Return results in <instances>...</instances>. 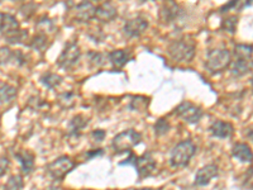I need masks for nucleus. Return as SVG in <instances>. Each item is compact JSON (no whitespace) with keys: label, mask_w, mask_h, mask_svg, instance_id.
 <instances>
[{"label":"nucleus","mask_w":253,"mask_h":190,"mask_svg":"<svg viewBox=\"0 0 253 190\" xmlns=\"http://www.w3.org/2000/svg\"><path fill=\"white\" fill-rule=\"evenodd\" d=\"M195 44L186 38L173 41L167 47L169 56L176 62H190L195 56Z\"/></svg>","instance_id":"obj_1"},{"label":"nucleus","mask_w":253,"mask_h":190,"mask_svg":"<svg viewBox=\"0 0 253 190\" xmlns=\"http://www.w3.org/2000/svg\"><path fill=\"white\" fill-rule=\"evenodd\" d=\"M196 147L190 140H185L176 144L171 151L170 164L175 169H181L189 165L190 160L195 155Z\"/></svg>","instance_id":"obj_2"},{"label":"nucleus","mask_w":253,"mask_h":190,"mask_svg":"<svg viewBox=\"0 0 253 190\" xmlns=\"http://www.w3.org/2000/svg\"><path fill=\"white\" fill-rule=\"evenodd\" d=\"M121 166L123 165H133L138 173L139 179H144L150 176L156 170V161L150 152L143 153L142 156H135L133 152H129V156L119 162Z\"/></svg>","instance_id":"obj_3"},{"label":"nucleus","mask_w":253,"mask_h":190,"mask_svg":"<svg viewBox=\"0 0 253 190\" xmlns=\"http://www.w3.org/2000/svg\"><path fill=\"white\" fill-rule=\"evenodd\" d=\"M232 60L230 52L225 48H215L210 49L207 55V62H205V69L211 74H218V72L224 71L228 69Z\"/></svg>","instance_id":"obj_4"},{"label":"nucleus","mask_w":253,"mask_h":190,"mask_svg":"<svg viewBox=\"0 0 253 190\" xmlns=\"http://www.w3.org/2000/svg\"><path fill=\"white\" fill-rule=\"evenodd\" d=\"M142 135L135 130H126L117 135L112 141V147L114 152L123 153L130 152L133 147L141 143Z\"/></svg>","instance_id":"obj_5"},{"label":"nucleus","mask_w":253,"mask_h":190,"mask_svg":"<svg viewBox=\"0 0 253 190\" xmlns=\"http://www.w3.org/2000/svg\"><path fill=\"white\" fill-rule=\"evenodd\" d=\"M76 166L75 161L69 156H61L47 165V173L53 180H61Z\"/></svg>","instance_id":"obj_6"},{"label":"nucleus","mask_w":253,"mask_h":190,"mask_svg":"<svg viewBox=\"0 0 253 190\" xmlns=\"http://www.w3.org/2000/svg\"><path fill=\"white\" fill-rule=\"evenodd\" d=\"M175 114L177 117L185 121L186 123L195 124L198 123L203 117V110L202 108L195 105V104L190 103V101H182L175 108Z\"/></svg>","instance_id":"obj_7"},{"label":"nucleus","mask_w":253,"mask_h":190,"mask_svg":"<svg viewBox=\"0 0 253 190\" xmlns=\"http://www.w3.org/2000/svg\"><path fill=\"white\" fill-rule=\"evenodd\" d=\"M81 56L80 47L75 42H70L61 52V55L57 58V65L63 70H70L78 63Z\"/></svg>","instance_id":"obj_8"},{"label":"nucleus","mask_w":253,"mask_h":190,"mask_svg":"<svg viewBox=\"0 0 253 190\" xmlns=\"http://www.w3.org/2000/svg\"><path fill=\"white\" fill-rule=\"evenodd\" d=\"M147 28H148V20L142 17H135L126 20L123 27V31L126 37L134 38L143 35Z\"/></svg>","instance_id":"obj_9"},{"label":"nucleus","mask_w":253,"mask_h":190,"mask_svg":"<svg viewBox=\"0 0 253 190\" xmlns=\"http://www.w3.org/2000/svg\"><path fill=\"white\" fill-rule=\"evenodd\" d=\"M95 12H96V6L89 1H84L74 6V17L80 23H86L95 18Z\"/></svg>","instance_id":"obj_10"},{"label":"nucleus","mask_w":253,"mask_h":190,"mask_svg":"<svg viewBox=\"0 0 253 190\" xmlns=\"http://www.w3.org/2000/svg\"><path fill=\"white\" fill-rule=\"evenodd\" d=\"M181 14V8L175 1H165L160 9V19L164 23H172Z\"/></svg>","instance_id":"obj_11"},{"label":"nucleus","mask_w":253,"mask_h":190,"mask_svg":"<svg viewBox=\"0 0 253 190\" xmlns=\"http://www.w3.org/2000/svg\"><path fill=\"white\" fill-rule=\"evenodd\" d=\"M219 169L215 164H210L207 165V166L202 167L200 170H198L195 175V185H199V187H205V185L209 184L214 178L218 176Z\"/></svg>","instance_id":"obj_12"},{"label":"nucleus","mask_w":253,"mask_h":190,"mask_svg":"<svg viewBox=\"0 0 253 190\" xmlns=\"http://www.w3.org/2000/svg\"><path fill=\"white\" fill-rule=\"evenodd\" d=\"M209 131L211 136L216 137V139H229L234 133V127L233 124L225 121H214L211 126L209 127Z\"/></svg>","instance_id":"obj_13"},{"label":"nucleus","mask_w":253,"mask_h":190,"mask_svg":"<svg viewBox=\"0 0 253 190\" xmlns=\"http://www.w3.org/2000/svg\"><path fill=\"white\" fill-rule=\"evenodd\" d=\"M14 157L19 161L20 170H22V173H23L24 175H29V174H32V171L35 170V153H32L31 151L22 150L15 152Z\"/></svg>","instance_id":"obj_14"},{"label":"nucleus","mask_w":253,"mask_h":190,"mask_svg":"<svg viewBox=\"0 0 253 190\" xmlns=\"http://www.w3.org/2000/svg\"><path fill=\"white\" fill-rule=\"evenodd\" d=\"M18 29H20L19 22L14 15L9 14V13H0V33L4 35V37L12 35Z\"/></svg>","instance_id":"obj_15"},{"label":"nucleus","mask_w":253,"mask_h":190,"mask_svg":"<svg viewBox=\"0 0 253 190\" xmlns=\"http://www.w3.org/2000/svg\"><path fill=\"white\" fill-rule=\"evenodd\" d=\"M232 156L236 160L245 162V164H251L253 161L252 148L247 143H243V142H238V143L232 147Z\"/></svg>","instance_id":"obj_16"},{"label":"nucleus","mask_w":253,"mask_h":190,"mask_svg":"<svg viewBox=\"0 0 253 190\" xmlns=\"http://www.w3.org/2000/svg\"><path fill=\"white\" fill-rule=\"evenodd\" d=\"M118 12L117 8L112 3H103L99 6H96V12H95V18L101 22V23H108L110 20L117 17Z\"/></svg>","instance_id":"obj_17"},{"label":"nucleus","mask_w":253,"mask_h":190,"mask_svg":"<svg viewBox=\"0 0 253 190\" xmlns=\"http://www.w3.org/2000/svg\"><path fill=\"white\" fill-rule=\"evenodd\" d=\"M253 69L252 60H236L232 66V74L236 78H242Z\"/></svg>","instance_id":"obj_18"},{"label":"nucleus","mask_w":253,"mask_h":190,"mask_svg":"<svg viewBox=\"0 0 253 190\" xmlns=\"http://www.w3.org/2000/svg\"><path fill=\"white\" fill-rule=\"evenodd\" d=\"M108 58L115 69H122L129 60V55L124 49H115V51L110 52L108 55Z\"/></svg>","instance_id":"obj_19"},{"label":"nucleus","mask_w":253,"mask_h":190,"mask_svg":"<svg viewBox=\"0 0 253 190\" xmlns=\"http://www.w3.org/2000/svg\"><path fill=\"white\" fill-rule=\"evenodd\" d=\"M17 96V89L9 84L0 85V104H5L12 101Z\"/></svg>","instance_id":"obj_20"},{"label":"nucleus","mask_w":253,"mask_h":190,"mask_svg":"<svg viewBox=\"0 0 253 190\" xmlns=\"http://www.w3.org/2000/svg\"><path fill=\"white\" fill-rule=\"evenodd\" d=\"M234 55L237 60H252L253 46L252 45L239 44L234 46Z\"/></svg>","instance_id":"obj_21"},{"label":"nucleus","mask_w":253,"mask_h":190,"mask_svg":"<svg viewBox=\"0 0 253 190\" xmlns=\"http://www.w3.org/2000/svg\"><path fill=\"white\" fill-rule=\"evenodd\" d=\"M40 81L47 89H53L62 81V76H60L58 74H53V72H46L41 76Z\"/></svg>","instance_id":"obj_22"},{"label":"nucleus","mask_w":253,"mask_h":190,"mask_svg":"<svg viewBox=\"0 0 253 190\" xmlns=\"http://www.w3.org/2000/svg\"><path fill=\"white\" fill-rule=\"evenodd\" d=\"M87 122L89 119L86 117H84V115H76L74 118L71 119L70 122V135H75V133L80 132L83 128L87 126Z\"/></svg>","instance_id":"obj_23"},{"label":"nucleus","mask_w":253,"mask_h":190,"mask_svg":"<svg viewBox=\"0 0 253 190\" xmlns=\"http://www.w3.org/2000/svg\"><path fill=\"white\" fill-rule=\"evenodd\" d=\"M29 35L28 31H24V29H18L17 32L12 33V35L5 36V40L8 41L10 45H19L24 44L27 40H28Z\"/></svg>","instance_id":"obj_24"},{"label":"nucleus","mask_w":253,"mask_h":190,"mask_svg":"<svg viewBox=\"0 0 253 190\" xmlns=\"http://www.w3.org/2000/svg\"><path fill=\"white\" fill-rule=\"evenodd\" d=\"M15 61V51L9 48L8 46H0V66L8 65Z\"/></svg>","instance_id":"obj_25"},{"label":"nucleus","mask_w":253,"mask_h":190,"mask_svg":"<svg viewBox=\"0 0 253 190\" xmlns=\"http://www.w3.org/2000/svg\"><path fill=\"white\" fill-rule=\"evenodd\" d=\"M87 60H89V63L91 67H101L105 65L107 56L103 55L101 52L90 51L89 53H87Z\"/></svg>","instance_id":"obj_26"},{"label":"nucleus","mask_w":253,"mask_h":190,"mask_svg":"<svg viewBox=\"0 0 253 190\" xmlns=\"http://www.w3.org/2000/svg\"><path fill=\"white\" fill-rule=\"evenodd\" d=\"M24 187L23 176L22 175H12L8 179L6 184L4 185V190H22Z\"/></svg>","instance_id":"obj_27"},{"label":"nucleus","mask_w":253,"mask_h":190,"mask_svg":"<svg viewBox=\"0 0 253 190\" xmlns=\"http://www.w3.org/2000/svg\"><path fill=\"white\" fill-rule=\"evenodd\" d=\"M47 36L43 35V33H38L33 37V40L31 41V44H29V47L36 51H42L47 47Z\"/></svg>","instance_id":"obj_28"},{"label":"nucleus","mask_w":253,"mask_h":190,"mask_svg":"<svg viewBox=\"0 0 253 190\" xmlns=\"http://www.w3.org/2000/svg\"><path fill=\"white\" fill-rule=\"evenodd\" d=\"M75 98L76 95L72 92L62 93V94L58 95V103L63 108H71L75 105Z\"/></svg>","instance_id":"obj_29"},{"label":"nucleus","mask_w":253,"mask_h":190,"mask_svg":"<svg viewBox=\"0 0 253 190\" xmlns=\"http://www.w3.org/2000/svg\"><path fill=\"white\" fill-rule=\"evenodd\" d=\"M237 24H238V17L237 15H229L221 22V29L233 35V33H236Z\"/></svg>","instance_id":"obj_30"},{"label":"nucleus","mask_w":253,"mask_h":190,"mask_svg":"<svg viewBox=\"0 0 253 190\" xmlns=\"http://www.w3.org/2000/svg\"><path fill=\"white\" fill-rule=\"evenodd\" d=\"M37 28L40 29V33H43V35H46V32L53 31V29H55V24H53V20L49 19L47 15H44V17H42L38 19Z\"/></svg>","instance_id":"obj_31"},{"label":"nucleus","mask_w":253,"mask_h":190,"mask_svg":"<svg viewBox=\"0 0 253 190\" xmlns=\"http://www.w3.org/2000/svg\"><path fill=\"white\" fill-rule=\"evenodd\" d=\"M155 133L156 136H164L170 131V123L166 118H160L155 123Z\"/></svg>","instance_id":"obj_32"},{"label":"nucleus","mask_w":253,"mask_h":190,"mask_svg":"<svg viewBox=\"0 0 253 190\" xmlns=\"http://www.w3.org/2000/svg\"><path fill=\"white\" fill-rule=\"evenodd\" d=\"M32 5H33V3H27V4H23V5L20 6V9H19L20 14L23 15L24 18H27V19H28V18H31L32 15L35 14L36 9H37V6L32 8Z\"/></svg>","instance_id":"obj_33"},{"label":"nucleus","mask_w":253,"mask_h":190,"mask_svg":"<svg viewBox=\"0 0 253 190\" xmlns=\"http://www.w3.org/2000/svg\"><path fill=\"white\" fill-rule=\"evenodd\" d=\"M9 165H10L9 158L5 157V156H1L0 157V178L5 175L6 171L9 170Z\"/></svg>","instance_id":"obj_34"},{"label":"nucleus","mask_w":253,"mask_h":190,"mask_svg":"<svg viewBox=\"0 0 253 190\" xmlns=\"http://www.w3.org/2000/svg\"><path fill=\"white\" fill-rule=\"evenodd\" d=\"M91 137L94 139V141L96 142H100L105 139V131L103 130H96V131H92L91 132Z\"/></svg>","instance_id":"obj_35"},{"label":"nucleus","mask_w":253,"mask_h":190,"mask_svg":"<svg viewBox=\"0 0 253 190\" xmlns=\"http://www.w3.org/2000/svg\"><path fill=\"white\" fill-rule=\"evenodd\" d=\"M103 152H104L103 148H98V150L89 151V152H86V157L91 158V157H95V156H101L103 155Z\"/></svg>","instance_id":"obj_36"},{"label":"nucleus","mask_w":253,"mask_h":190,"mask_svg":"<svg viewBox=\"0 0 253 190\" xmlns=\"http://www.w3.org/2000/svg\"><path fill=\"white\" fill-rule=\"evenodd\" d=\"M247 137H248V140H250L251 142H253V128H251V130L248 131Z\"/></svg>","instance_id":"obj_37"},{"label":"nucleus","mask_w":253,"mask_h":190,"mask_svg":"<svg viewBox=\"0 0 253 190\" xmlns=\"http://www.w3.org/2000/svg\"><path fill=\"white\" fill-rule=\"evenodd\" d=\"M135 190H152L151 188H141V189H135Z\"/></svg>","instance_id":"obj_38"},{"label":"nucleus","mask_w":253,"mask_h":190,"mask_svg":"<svg viewBox=\"0 0 253 190\" xmlns=\"http://www.w3.org/2000/svg\"><path fill=\"white\" fill-rule=\"evenodd\" d=\"M251 83H252V85H253V76H252V78H251Z\"/></svg>","instance_id":"obj_39"},{"label":"nucleus","mask_w":253,"mask_h":190,"mask_svg":"<svg viewBox=\"0 0 253 190\" xmlns=\"http://www.w3.org/2000/svg\"><path fill=\"white\" fill-rule=\"evenodd\" d=\"M0 4H1V1H0Z\"/></svg>","instance_id":"obj_40"}]
</instances>
